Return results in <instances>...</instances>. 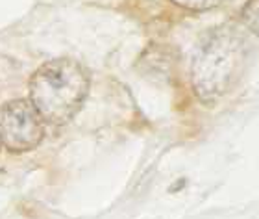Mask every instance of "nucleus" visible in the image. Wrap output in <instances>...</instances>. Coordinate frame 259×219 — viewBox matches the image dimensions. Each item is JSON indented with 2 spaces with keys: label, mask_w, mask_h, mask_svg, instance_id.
Wrapping results in <instances>:
<instances>
[{
  "label": "nucleus",
  "mask_w": 259,
  "mask_h": 219,
  "mask_svg": "<svg viewBox=\"0 0 259 219\" xmlns=\"http://www.w3.org/2000/svg\"><path fill=\"white\" fill-rule=\"evenodd\" d=\"M250 43L243 30L232 24L215 28L202 41L191 65V84L200 102L207 106L232 93L243 78Z\"/></svg>",
  "instance_id": "1"
},
{
  "label": "nucleus",
  "mask_w": 259,
  "mask_h": 219,
  "mask_svg": "<svg viewBox=\"0 0 259 219\" xmlns=\"http://www.w3.org/2000/svg\"><path fill=\"white\" fill-rule=\"evenodd\" d=\"M89 95V75L70 58L50 60L33 72L30 102L41 119L52 126L67 125L81 110Z\"/></svg>",
  "instance_id": "2"
},
{
  "label": "nucleus",
  "mask_w": 259,
  "mask_h": 219,
  "mask_svg": "<svg viewBox=\"0 0 259 219\" xmlns=\"http://www.w3.org/2000/svg\"><path fill=\"white\" fill-rule=\"evenodd\" d=\"M45 137V121L30 99H15L0 106V141L11 153H28Z\"/></svg>",
  "instance_id": "3"
},
{
  "label": "nucleus",
  "mask_w": 259,
  "mask_h": 219,
  "mask_svg": "<svg viewBox=\"0 0 259 219\" xmlns=\"http://www.w3.org/2000/svg\"><path fill=\"white\" fill-rule=\"evenodd\" d=\"M241 19H243L244 26L254 33L259 39V0H248L241 11Z\"/></svg>",
  "instance_id": "4"
},
{
  "label": "nucleus",
  "mask_w": 259,
  "mask_h": 219,
  "mask_svg": "<svg viewBox=\"0 0 259 219\" xmlns=\"http://www.w3.org/2000/svg\"><path fill=\"white\" fill-rule=\"evenodd\" d=\"M174 4L189 11H207L221 4L222 0H172Z\"/></svg>",
  "instance_id": "5"
},
{
  "label": "nucleus",
  "mask_w": 259,
  "mask_h": 219,
  "mask_svg": "<svg viewBox=\"0 0 259 219\" xmlns=\"http://www.w3.org/2000/svg\"><path fill=\"white\" fill-rule=\"evenodd\" d=\"M0 149H2V141H0Z\"/></svg>",
  "instance_id": "6"
}]
</instances>
